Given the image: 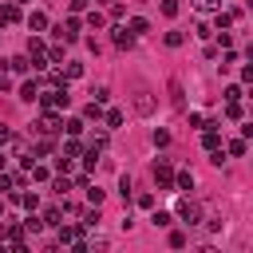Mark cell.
Wrapping results in <instances>:
<instances>
[{
  "label": "cell",
  "instance_id": "13",
  "mask_svg": "<svg viewBox=\"0 0 253 253\" xmlns=\"http://www.w3.org/2000/svg\"><path fill=\"white\" fill-rule=\"evenodd\" d=\"M24 230H28V234H40V230H44V217H32V214H28V221H24Z\"/></svg>",
  "mask_w": 253,
  "mask_h": 253
},
{
  "label": "cell",
  "instance_id": "21",
  "mask_svg": "<svg viewBox=\"0 0 253 253\" xmlns=\"http://www.w3.org/2000/svg\"><path fill=\"white\" fill-rule=\"evenodd\" d=\"M150 221H154V226H158V230H163V226H170V214H163V210H158V214H154Z\"/></svg>",
  "mask_w": 253,
  "mask_h": 253
},
{
  "label": "cell",
  "instance_id": "27",
  "mask_svg": "<svg viewBox=\"0 0 253 253\" xmlns=\"http://www.w3.org/2000/svg\"><path fill=\"white\" fill-rule=\"evenodd\" d=\"M8 139H12V131H8V126H0V146H4Z\"/></svg>",
  "mask_w": 253,
  "mask_h": 253
},
{
  "label": "cell",
  "instance_id": "11",
  "mask_svg": "<svg viewBox=\"0 0 253 253\" xmlns=\"http://www.w3.org/2000/svg\"><path fill=\"white\" fill-rule=\"evenodd\" d=\"M8 68H12V72H28L32 59H28V55H16V59H8Z\"/></svg>",
  "mask_w": 253,
  "mask_h": 253
},
{
  "label": "cell",
  "instance_id": "4",
  "mask_svg": "<svg viewBox=\"0 0 253 253\" xmlns=\"http://www.w3.org/2000/svg\"><path fill=\"white\" fill-rule=\"evenodd\" d=\"M20 99H28V103H32V99H40V83H36V79L24 83V87H20Z\"/></svg>",
  "mask_w": 253,
  "mask_h": 253
},
{
  "label": "cell",
  "instance_id": "20",
  "mask_svg": "<svg viewBox=\"0 0 253 253\" xmlns=\"http://www.w3.org/2000/svg\"><path fill=\"white\" fill-rule=\"evenodd\" d=\"M163 16H178V0H163Z\"/></svg>",
  "mask_w": 253,
  "mask_h": 253
},
{
  "label": "cell",
  "instance_id": "5",
  "mask_svg": "<svg viewBox=\"0 0 253 253\" xmlns=\"http://www.w3.org/2000/svg\"><path fill=\"white\" fill-rule=\"evenodd\" d=\"M115 44H119V48H131V44H135V32H126V28H115Z\"/></svg>",
  "mask_w": 253,
  "mask_h": 253
},
{
  "label": "cell",
  "instance_id": "1",
  "mask_svg": "<svg viewBox=\"0 0 253 253\" xmlns=\"http://www.w3.org/2000/svg\"><path fill=\"white\" fill-rule=\"evenodd\" d=\"M154 182H158V190H170V186H174V170H170V163H154Z\"/></svg>",
  "mask_w": 253,
  "mask_h": 253
},
{
  "label": "cell",
  "instance_id": "19",
  "mask_svg": "<svg viewBox=\"0 0 253 253\" xmlns=\"http://www.w3.org/2000/svg\"><path fill=\"white\" fill-rule=\"evenodd\" d=\"M194 8H198V12H214L217 0H194Z\"/></svg>",
  "mask_w": 253,
  "mask_h": 253
},
{
  "label": "cell",
  "instance_id": "15",
  "mask_svg": "<svg viewBox=\"0 0 253 253\" xmlns=\"http://www.w3.org/2000/svg\"><path fill=\"white\" fill-rule=\"evenodd\" d=\"M16 202H20V206H28V210H36V202H40V198H36V194H16Z\"/></svg>",
  "mask_w": 253,
  "mask_h": 253
},
{
  "label": "cell",
  "instance_id": "14",
  "mask_svg": "<svg viewBox=\"0 0 253 253\" xmlns=\"http://www.w3.org/2000/svg\"><path fill=\"white\" fill-rule=\"evenodd\" d=\"M79 75H83L79 63H68V68H63V79H79Z\"/></svg>",
  "mask_w": 253,
  "mask_h": 253
},
{
  "label": "cell",
  "instance_id": "22",
  "mask_svg": "<svg viewBox=\"0 0 253 253\" xmlns=\"http://www.w3.org/2000/svg\"><path fill=\"white\" fill-rule=\"evenodd\" d=\"M119 194H123V198H131V178H126V174L119 178Z\"/></svg>",
  "mask_w": 253,
  "mask_h": 253
},
{
  "label": "cell",
  "instance_id": "28",
  "mask_svg": "<svg viewBox=\"0 0 253 253\" xmlns=\"http://www.w3.org/2000/svg\"><path fill=\"white\" fill-rule=\"evenodd\" d=\"M4 166H8V158H4V150H0V170H4Z\"/></svg>",
  "mask_w": 253,
  "mask_h": 253
},
{
  "label": "cell",
  "instance_id": "2",
  "mask_svg": "<svg viewBox=\"0 0 253 253\" xmlns=\"http://www.w3.org/2000/svg\"><path fill=\"white\" fill-rule=\"evenodd\" d=\"M178 217L186 221V226H198V221H202V210H198L194 202H178Z\"/></svg>",
  "mask_w": 253,
  "mask_h": 253
},
{
  "label": "cell",
  "instance_id": "24",
  "mask_svg": "<svg viewBox=\"0 0 253 253\" xmlns=\"http://www.w3.org/2000/svg\"><path fill=\"white\" fill-rule=\"evenodd\" d=\"M95 221H99V214H83L79 226H83V230H95Z\"/></svg>",
  "mask_w": 253,
  "mask_h": 253
},
{
  "label": "cell",
  "instance_id": "17",
  "mask_svg": "<svg viewBox=\"0 0 253 253\" xmlns=\"http://www.w3.org/2000/svg\"><path fill=\"white\" fill-rule=\"evenodd\" d=\"M87 202H91V206H99V202H103V190H99V186H95V190L87 186Z\"/></svg>",
  "mask_w": 253,
  "mask_h": 253
},
{
  "label": "cell",
  "instance_id": "6",
  "mask_svg": "<svg viewBox=\"0 0 253 253\" xmlns=\"http://www.w3.org/2000/svg\"><path fill=\"white\" fill-rule=\"evenodd\" d=\"M28 28H32V32H44V28H48V16H44V12H32V16H28Z\"/></svg>",
  "mask_w": 253,
  "mask_h": 253
},
{
  "label": "cell",
  "instance_id": "26",
  "mask_svg": "<svg viewBox=\"0 0 253 253\" xmlns=\"http://www.w3.org/2000/svg\"><path fill=\"white\" fill-rule=\"evenodd\" d=\"M230 154H245V139H234L230 143Z\"/></svg>",
  "mask_w": 253,
  "mask_h": 253
},
{
  "label": "cell",
  "instance_id": "30",
  "mask_svg": "<svg viewBox=\"0 0 253 253\" xmlns=\"http://www.w3.org/2000/svg\"><path fill=\"white\" fill-rule=\"evenodd\" d=\"M99 4H103V0H99Z\"/></svg>",
  "mask_w": 253,
  "mask_h": 253
},
{
  "label": "cell",
  "instance_id": "16",
  "mask_svg": "<svg viewBox=\"0 0 253 253\" xmlns=\"http://www.w3.org/2000/svg\"><path fill=\"white\" fill-rule=\"evenodd\" d=\"M146 28H150V24H146L143 16H135V20H131V32H135V36H143V32H146Z\"/></svg>",
  "mask_w": 253,
  "mask_h": 253
},
{
  "label": "cell",
  "instance_id": "25",
  "mask_svg": "<svg viewBox=\"0 0 253 253\" xmlns=\"http://www.w3.org/2000/svg\"><path fill=\"white\" fill-rule=\"evenodd\" d=\"M59 241H63V245H72V241H75V230L63 226V230H59Z\"/></svg>",
  "mask_w": 253,
  "mask_h": 253
},
{
  "label": "cell",
  "instance_id": "8",
  "mask_svg": "<svg viewBox=\"0 0 253 253\" xmlns=\"http://www.w3.org/2000/svg\"><path fill=\"white\" fill-rule=\"evenodd\" d=\"M217 143H221V139H217V126H206V139H202V146H206V150H217Z\"/></svg>",
  "mask_w": 253,
  "mask_h": 253
},
{
  "label": "cell",
  "instance_id": "29",
  "mask_svg": "<svg viewBox=\"0 0 253 253\" xmlns=\"http://www.w3.org/2000/svg\"><path fill=\"white\" fill-rule=\"evenodd\" d=\"M0 214H4V202H0Z\"/></svg>",
  "mask_w": 253,
  "mask_h": 253
},
{
  "label": "cell",
  "instance_id": "10",
  "mask_svg": "<svg viewBox=\"0 0 253 253\" xmlns=\"http://www.w3.org/2000/svg\"><path fill=\"white\" fill-rule=\"evenodd\" d=\"M12 20H20V12H16V4H4L0 8V24H12Z\"/></svg>",
  "mask_w": 253,
  "mask_h": 253
},
{
  "label": "cell",
  "instance_id": "18",
  "mask_svg": "<svg viewBox=\"0 0 253 253\" xmlns=\"http://www.w3.org/2000/svg\"><path fill=\"white\" fill-rule=\"evenodd\" d=\"M91 95H95V99H91V103H107V99H111V91H107V87H95Z\"/></svg>",
  "mask_w": 253,
  "mask_h": 253
},
{
  "label": "cell",
  "instance_id": "9",
  "mask_svg": "<svg viewBox=\"0 0 253 253\" xmlns=\"http://www.w3.org/2000/svg\"><path fill=\"white\" fill-rule=\"evenodd\" d=\"M59 217H63V206H52V210L44 214V226H59Z\"/></svg>",
  "mask_w": 253,
  "mask_h": 253
},
{
  "label": "cell",
  "instance_id": "7",
  "mask_svg": "<svg viewBox=\"0 0 253 253\" xmlns=\"http://www.w3.org/2000/svg\"><path fill=\"white\" fill-rule=\"evenodd\" d=\"M174 182H178V190H194V174H190V170H178Z\"/></svg>",
  "mask_w": 253,
  "mask_h": 253
},
{
  "label": "cell",
  "instance_id": "12",
  "mask_svg": "<svg viewBox=\"0 0 253 253\" xmlns=\"http://www.w3.org/2000/svg\"><path fill=\"white\" fill-rule=\"evenodd\" d=\"M40 131L55 135V131H59V119H55V115H44V123H40Z\"/></svg>",
  "mask_w": 253,
  "mask_h": 253
},
{
  "label": "cell",
  "instance_id": "23",
  "mask_svg": "<svg viewBox=\"0 0 253 253\" xmlns=\"http://www.w3.org/2000/svg\"><path fill=\"white\" fill-rule=\"evenodd\" d=\"M226 115H230V119H241V103H237V99H230V107H226Z\"/></svg>",
  "mask_w": 253,
  "mask_h": 253
},
{
  "label": "cell",
  "instance_id": "3",
  "mask_svg": "<svg viewBox=\"0 0 253 253\" xmlns=\"http://www.w3.org/2000/svg\"><path fill=\"white\" fill-rule=\"evenodd\" d=\"M135 111H139V115H150V111H154V99H150L146 91H143L139 99H135Z\"/></svg>",
  "mask_w": 253,
  "mask_h": 253
}]
</instances>
